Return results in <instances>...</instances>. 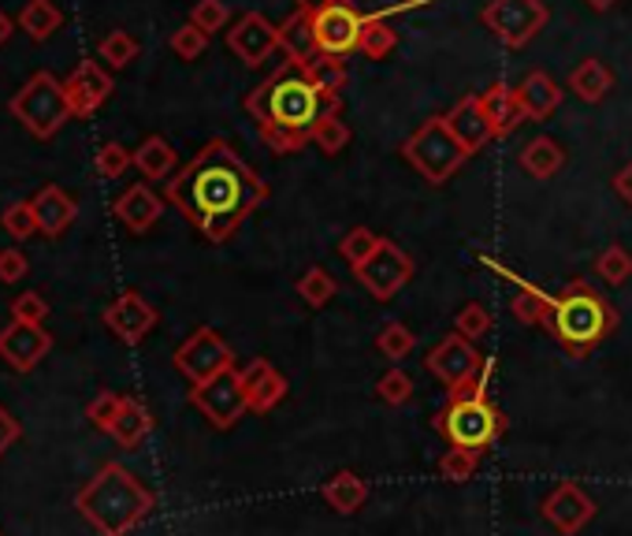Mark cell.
I'll return each instance as SVG.
<instances>
[{"mask_svg": "<svg viewBox=\"0 0 632 536\" xmlns=\"http://www.w3.org/2000/svg\"><path fill=\"white\" fill-rule=\"evenodd\" d=\"M168 198L209 242H223L268 198V183L217 138L182 168L179 179H171Z\"/></svg>", "mask_w": 632, "mask_h": 536, "instance_id": "obj_1", "label": "cell"}, {"mask_svg": "<svg viewBox=\"0 0 632 536\" xmlns=\"http://www.w3.org/2000/svg\"><path fill=\"white\" fill-rule=\"evenodd\" d=\"M343 97H328L294 60H283L272 78L246 97V113L257 119V130L272 154H298L313 141V130L324 116L339 113Z\"/></svg>", "mask_w": 632, "mask_h": 536, "instance_id": "obj_2", "label": "cell"}, {"mask_svg": "<svg viewBox=\"0 0 632 536\" xmlns=\"http://www.w3.org/2000/svg\"><path fill=\"white\" fill-rule=\"evenodd\" d=\"M495 372V361L484 358L481 372L462 388L446 391L443 410L435 413V432L446 440V448H465V451H492L498 440L506 437V418L487 396V377Z\"/></svg>", "mask_w": 632, "mask_h": 536, "instance_id": "obj_3", "label": "cell"}, {"mask_svg": "<svg viewBox=\"0 0 632 536\" xmlns=\"http://www.w3.org/2000/svg\"><path fill=\"white\" fill-rule=\"evenodd\" d=\"M544 328L555 336V343L569 358H588L591 350L603 347L614 336L618 309L588 280H569L558 295H550V313Z\"/></svg>", "mask_w": 632, "mask_h": 536, "instance_id": "obj_4", "label": "cell"}, {"mask_svg": "<svg viewBox=\"0 0 632 536\" xmlns=\"http://www.w3.org/2000/svg\"><path fill=\"white\" fill-rule=\"evenodd\" d=\"M399 154L410 160V168L421 171V179H428L432 187L446 183V179H451L454 171L468 160L465 146L454 138L446 116H428L424 124L402 141Z\"/></svg>", "mask_w": 632, "mask_h": 536, "instance_id": "obj_5", "label": "cell"}, {"mask_svg": "<svg viewBox=\"0 0 632 536\" xmlns=\"http://www.w3.org/2000/svg\"><path fill=\"white\" fill-rule=\"evenodd\" d=\"M94 500L105 503V511H97L94 518H97L101 529L112 533V536H119L124 529H130V525H135L141 514L152 507L149 492L141 488V484L130 477L127 470H119V466H108L105 473H101V481H97V488H94Z\"/></svg>", "mask_w": 632, "mask_h": 536, "instance_id": "obj_6", "label": "cell"}, {"mask_svg": "<svg viewBox=\"0 0 632 536\" xmlns=\"http://www.w3.org/2000/svg\"><path fill=\"white\" fill-rule=\"evenodd\" d=\"M481 19L503 45L522 49L550 23V12L544 0H487Z\"/></svg>", "mask_w": 632, "mask_h": 536, "instance_id": "obj_7", "label": "cell"}, {"mask_svg": "<svg viewBox=\"0 0 632 536\" xmlns=\"http://www.w3.org/2000/svg\"><path fill=\"white\" fill-rule=\"evenodd\" d=\"M354 276L376 302H391L413 280V258L402 246H394L391 239H383V246L365 265L354 269Z\"/></svg>", "mask_w": 632, "mask_h": 536, "instance_id": "obj_8", "label": "cell"}, {"mask_svg": "<svg viewBox=\"0 0 632 536\" xmlns=\"http://www.w3.org/2000/svg\"><path fill=\"white\" fill-rule=\"evenodd\" d=\"M176 366L187 372L193 380V388H198V383H209L212 377H220V372L234 369V354L212 328H198L176 350Z\"/></svg>", "mask_w": 632, "mask_h": 536, "instance_id": "obj_9", "label": "cell"}, {"mask_svg": "<svg viewBox=\"0 0 632 536\" xmlns=\"http://www.w3.org/2000/svg\"><path fill=\"white\" fill-rule=\"evenodd\" d=\"M190 402L206 413L217 429H231V424H239L242 413L250 410L246 396H242V380L234 369L220 372V377H212L209 383H198V388L190 391Z\"/></svg>", "mask_w": 632, "mask_h": 536, "instance_id": "obj_10", "label": "cell"}, {"mask_svg": "<svg viewBox=\"0 0 632 536\" xmlns=\"http://www.w3.org/2000/svg\"><path fill=\"white\" fill-rule=\"evenodd\" d=\"M316 49L328 56H350L361 53L365 15L354 4H331L324 12H313Z\"/></svg>", "mask_w": 632, "mask_h": 536, "instance_id": "obj_11", "label": "cell"}, {"mask_svg": "<svg viewBox=\"0 0 632 536\" xmlns=\"http://www.w3.org/2000/svg\"><path fill=\"white\" fill-rule=\"evenodd\" d=\"M424 366H428V372H432L435 380L446 383V391H454V388H462V383H468L476 372H481L484 354L476 350L465 336L451 332V336L440 339L432 350H428Z\"/></svg>", "mask_w": 632, "mask_h": 536, "instance_id": "obj_12", "label": "cell"}, {"mask_svg": "<svg viewBox=\"0 0 632 536\" xmlns=\"http://www.w3.org/2000/svg\"><path fill=\"white\" fill-rule=\"evenodd\" d=\"M539 514H544L562 536H577L591 518H596V503L588 500V492L580 488V484L558 481L555 488L547 492V500L539 503Z\"/></svg>", "mask_w": 632, "mask_h": 536, "instance_id": "obj_13", "label": "cell"}, {"mask_svg": "<svg viewBox=\"0 0 632 536\" xmlns=\"http://www.w3.org/2000/svg\"><path fill=\"white\" fill-rule=\"evenodd\" d=\"M228 45L250 67L268 64L272 53H280V27H272L261 12H246L228 30Z\"/></svg>", "mask_w": 632, "mask_h": 536, "instance_id": "obj_14", "label": "cell"}, {"mask_svg": "<svg viewBox=\"0 0 632 536\" xmlns=\"http://www.w3.org/2000/svg\"><path fill=\"white\" fill-rule=\"evenodd\" d=\"M239 380H242V396H246L253 413L275 410L283 399H287V391H291L287 377H283V372L275 369L272 361H264V358H253L250 366L239 372Z\"/></svg>", "mask_w": 632, "mask_h": 536, "instance_id": "obj_15", "label": "cell"}, {"mask_svg": "<svg viewBox=\"0 0 632 536\" xmlns=\"http://www.w3.org/2000/svg\"><path fill=\"white\" fill-rule=\"evenodd\" d=\"M446 124H451L454 138L462 141L468 157L481 154L487 141L495 138V127H492V119H487L484 105H481V97H476V94H468V97L457 101L451 113H446Z\"/></svg>", "mask_w": 632, "mask_h": 536, "instance_id": "obj_16", "label": "cell"}, {"mask_svg": "<svg viewBox=\"0 0 632 536\" xmlns=\"http://www.w3.org/2000/svg\"><path fill=\"white\" fill-rule=\"evenodd\" d=\"M484 265H492L498 276L503 280H509L517 287V295H514V302H509V309H514V317L522 320V325H533V328H539V325H547V313H550V295H544V291L536 287V283H528V280H522L517 276V272H509V269H503L498 265V261H492V258H481Z\"/></svg>", "mask_w": 632, "mask_h": 536, "instance_id": "obj_17", "label": "cell"}, {"mask_svg": "<svg viewBox=\"0 0 632 536\" xmlns=\"http://www.w3.org/2000/svg\"><path fill=\"white\" fill-rule=\"evenodd\" d=\"M481 105L487 119L495 127V138H506L514 135L517 127L528 124L525 119V108H522V97H517V86H506V83H492L481 94Z\"/></svg>", "mask_w": 632, "mask_h": 536, "instance_id": "obj_18", "label": "cell"}, {"mask_svg": "<svg viewBox=\"0 0 632 536\" xmlns=\"http://www.w3.org/2000/svg\"><path fill=\"white\" fill-rule=\"evenodd\" d=\"M517 97H522V108H525V119L528 124H539L562 105V86L547 75V71H528L517 86Z\"/></svg>", "mask_w": 632, "mask_h": 536, "instance_id": "obj_19", "label": "cell"}, {"mask_svg": "<svg viewBox=\"0 0 632 536\" xmlns=\"http://www.w3.org/2000/svg\"><path fill=\"white\" fill-rule=\"evenodd\" d=\"M108 325L116 328L127 343H138L152 325H157V309H152L141 295L130 291V295H124L116 306L108 309Z\"/></svg>", "mask_w": 632, "mask_h": 536, "instance_id": "obj_20", "label": "cell"}, {"mask_svg": "<svg viewBox=\"0 0 632 536\" xmlns=\"http://www.w3.org/2000/svg\"><path fill=\"white\" fill-rule=\"evenodd\" d=\"M320 495L335 514H358L365 507V500H369V484H365V477H358L354 470H339L324 481Z\"/></svg>", "mask_w": 632, "mask_h": 536, "instance_id": "obj_21", "label": "cell"}, {"mask_svg": "<svg viewBox=\"0 0 632 536\" xmlns=\"http://www.w3.org/2000/svg\"><path fill=\"white\" fill-rule=\"evenodd\" d=\"M108 90H112V83H108L105 71H101L97 64H83L75 71V78L67 83L64 101L75 108V113H89V108H97L101 101L108 97Z\"/></svg>", "mask_w": 632, "mask_h": 536, "instance_id": "obj_22", "label": "cell"}, {"mask_svg": "<svg viewBox=\"0 0 632 536\" xmlns=\"http://www.w3.org/2000/svg\"><path fill=\"white\" fill-rule=\"evenodd\" d=\"M569 90H573L580 101H588V105H599V101L614 90V75H610V67L603 60L588 56L569 71Z\"/></svg>", "mask_w": 632, "mask_h": 536, "instance_id": "obj_23", "label": "cell"}, {"mask_svg": "<svg viewBox=\"0 0 632 536\" xmlns=\"http://www.w3.org/2000/svg\"><path fill=\"white\" fill-rule=\"evenodd\" d=\"M280 49L287 53V60L294 64H305V60H313L320 49H316V30H313V12H294L287 23L280 27Z\"/></svg>", "mask_w": 632, "mask_h": 536, "instance_id": "obj_24", "label": "cell"}, {"mask_svg": "<svg viewBox=\"0 0 632 536\" xmlns=\"http://www.w3.org/2000/svg\"><path fill=\"white\" fill-rule=\"evenodd\" d=\"M562 165H566V149L558 146L555 138L536 135L533 141H525V149H522V168H525L533 179L558 176V171H562Z\"/></svg>", "mask_w": 632, "mask_h": 536, "instance_id": "obj_25", "label": "cell"}, {"mask_svg": "<svg viewBox=\"0 0 632 536\" xmlns=\"http://www.w3.org/2000/svg\"><path fill=\"white\" fill-rule=\"evenodd\" d=\"M116 212H119V220L130 228V231H146L157 224V217H160V198L152 195L149 187H130L124 198L116 201Z\"/></svg>", "mask_w": 632, "mask_h": 536, "instance_id": "obj_26", "label": "cell"}, {"mask_svg": "<svg viewBox=\"0 0 632 536\" xmlns=\"http://www.w3.org/2000/svg\"><path fill=\"white\" fill-rule=\"evenodd\" d=\"M294 291H298V298H302L309 309H324L335 295H339V283H335V276H331L328 269L313 265V269H305L302 276H298Z\"/></svg>", "mask_w": 632, "mask_h": 536, "instance_id": "obj_27", "label": "cell"}, {"mask_svg": "<svg viewBox=\"0 0 632 536\" xmlns=\"http://www.w3.org/2000/svg\"><path fill=\"white\" fill-rule=\"evenodd\" d=\"M309 71V78L324 90L328 97H339V90L346 86V60L343 56H328V53H316L313 60L302 64Z\"/></svg>", "mask_w": 632, "mask_h": 536, "instance_id": "obj_28", "label": "cell"}, {"mask_svg": "<svg viewBox=\"0 0 632 536\" xmlns=\"http://www.w3.org/2000/svg\"><path fill=\"white\" fill-rule=\"evenodd\" d=\"M394 45H399V34L391 30V23L376 12V15H365V34H361V53L369 60H383L394 53Z\"/></svg>", "mask_w": 632, "mask_h": 536, "instance_id": "obj_29", "label": "cell"}, {"mask_svg": "<svg viewBox=\"0 0 632 536\" xmlns=\"http://www.w3.org/2000/svg\"><path fill=\"white\" fill-rule=\"evenodd\" d=\"M596 272H599V280L610 283V287H625L632 280V254L621 246V242H610L603 254L596 258Z\"/></svg>", "mask_w": 632, "mask_h": 536, "instance_id": "obj_30", "label": "cell"}, {"mask_svg": "<svg viewBox=\"0 0 632 536\" xmlns=\"http://www.w3.org/2000/svg\"><path fill=\"white\" fill-rule=\"evenodd\" d=\"M30 209H34L38 224L49 228V231H60L71 217H75L71 201H67L64 195H60V190H42V195H38V201H34V206H30Z\"/></svg>", "mask_w": 632, "mask_h": 536, "instance_id": "obj_31", "label": "cell"}, {"mask_svg": "<svg viewBox=\"0 0 632 536\" xmlns=\"http://www.w3.org/2000/svg\"><path fill=\"white\" fill-rule=\"evenodd\" d=\"M135 160L149 179H165L168 171L176 168V149H171L165 138H146V146L138 149Z\"/></svg>", "mask_w": 632, "mask_h": 536, "instance_id": "obj_32", "label": "cell"}, {"mask_svg": "<svg viewBox=\"0 0 632 536\" xmlns=\"http://www.w3.org/2000/svg\"><path fill=\"white\" fill-rule=\"evenodd\" d=\"M413 347H417V336L402 325V320H387V325L376 332V350L391 361H402Z\"/></svg>", "mask_w": 632, "mask_h": 536, "instance_id": "obj_33", "label": "cell"}, {"mask_svg": "<svg viewBox=\"0 0 632 536\" xmlns=\"http://www.w3.org/2000/svg\"><path fill=\"white\" fill-rule=\"evenodd\" d=\"M380 246H383V235H376L372 228H350V231H346V239L339 242V254L350 261L354 269H358V265H365V261H369Z\"/></svg>", "mask_w": 632, "mask_h": 536, "instance_id": "obj_34", "label": "cell"}, {"mask_svg": "<svg viewBox=\"0 0 632 536\" xmlns=\"http://www.w3.org/2000/svg\"><path fill=\"white\" fill-rule=\"evenodd\" d=\"M476 466H481V454H476V451L446 448L443 459H440V477L451 481V484H465V481H473Z\"/></svg>", "mask_w": 632, "mask_h": 536, "instance_id": "obj_35", "label": "cell"}, {"mask_svg": "<svg viewBox=\"0 0 632 536\" xmlns=\"http://www.w3.org/2000/svg\"><path fill=\"white\" fill-rule=\"evenodd\" d=\"M313 146L320 149V154H328V157L343 154V149L350 146V127L343 124L339 113H331V116L320 119V127L313 130Z\"/></svg>", "mask_w": 632, "mask_h": 536, "instance_id": "obj_36", "label": "cell"}, {"mask_svg": "<svg viewBox=\"0 0 632 536\" xmlns=\"http://www.w3.org/2000/svg\"><path fill=\"white\" fill-rule=\"evenodd\" d=\"M454 332L457 336H465L468 343H476V339H484L487 332H492V313H487L481 302H468V306L457 309V317H454Z\"/></svg>", "mask_w": 632, "mask_h": 536, "instance_id": "obj_37", "label": "cell"}, {"mask_svg": "<svg viewBox=\"0 0 632 536\" xmlns=\"http://www.w3.org/2000/svg\"><path fill=\"white\" fill-rule=\"evenodd\" d=\"M149 424H152L149 413L141 410L138 402H124V410H119V418H116V424H112V432H116V437L130 448V443H138L141 437H146Z\"/></svg>", "mask_w": 632, "mask_h": 536, "instance_id": "obj_38", "label": "cell"}, {"mask_svg": "<svg viewBox=\"0 0 632 536\" xmlns=\"http://www.w3.org/2000/svg\"><path fill=\"white\" fill-rule=\"evenodd\" d=\"M376 396H380L387 407H405V402L413 399V380L405 377L402 369H391V372H383L380 383H376Z\"/></svg>", "mask_w": 632, "mask_h": 536, "instance_id": "obj_39", "label": "cell"}, {"mask_svg": "<svg viewBox=\"0 0 632 536\" xmlns=\"http://www.w3.org/2000/svg\"><path fill=\"white\" fill-rule=\"evenodd\" d=\"M23 27L34 38H45V34H53V30L60 27V12H56V8H49V0H34V4L23 12Z\"/></svg>", "mask_w": 632, "mask_h": 536, "instance_id": "obj_40", "label": "cell"}, {"mask_svg": "<svg viewBox=\"0 0 632 536\" xmlns=\"http://www.w3.org/2000/svg\"><path fill=\"white\" fill-rule=\"evenodd\" d=\"M190 23L198 30H206V34H212V30H223V27H228V4H223V0H198V4H193Z\"/></svg>", "mask_w": 632, "mask_h": 536, "instance_id": "obj_41", "label": "cell"}, {"mask_svg": "<svg viewBox=\"0 0 632 536\" xmlns=\"http://www.w3.org/2000/svg\"><path fill=\"white\" fill-rule=\"evenodd\" d=\"M101 56H105L108 64L124 67L138 56V42L130 34H124V30H116V34H108L105 42H101Z\"/></svg>", "mask_w": 632, "mask_h": 536, "instance_id": "obj_42", "label": "cell"}, {"mask_svg": "<svg viewBox=\"0 0 632 536\" xmlns=\"http://www.w3.org/2000/svg\"><path fill=\"white\" fill-rule=\"evenodd\" d=\"M206 45H209V34L206 30H198L193 23H187L182 30L171 34V49H176L182 60H198L201 53H206Z\"/></svg>", "mask_w": 632, "mask_h": 536, "instance_id": "obj_43", "label": "cell"}, {"mask_svg": "<svg viewBox=\"0 0 632 536\" xmlns=\"http://www.w3.org/2000/svg\"><path fill=\"white\" fill-rule=\"evenodd\" d=\"M127 165H130L127 149H124V146H116V141L101 149V157H97V168L105 171V176H119V171H124Z\"/></svg>", "mask_w": 632, "mask_h": 536, "instance_id": "obj_44", "label": "cell"}, {"mask_svg": "<svg viewBox=\"0 0 632 536\" xmlns=\"http://www.w3.org/2000/svg\"><path fill=\"white\" fill-rule=\"evenodd\" d=\"M34 220H38V217H34V209H30V206H19V209L8 212V228H12L15 235H27Z\"/></svg>", "mask_w": 632, "mask_h": 536, "instance_id": "obj_45", "label": "cell"}, {"mask_svg": "<svg viewBox=\"0 0 632 536\" xmlns=\"http://www.w3.org/2000/svg\"><path fill=\"white\" fill-rule=\"evenodd\" d=\"M27 272V261H23V254H0V276L4 280H15V276H23Z\"/></svg>", "mask_w": 632, "mask_h": 536, "instance_id": "obj_46", "label": "cell"}, {"mask_svg": "<svg viewBox=\"0 0 632 536\" xmlns=\"http://www.w3.org/2000/svg\"><path fill=\"white\" fill-rule=\"evenodd\" d=\"M614 195L625 201V206H632V160L614 176Z\"/></svg>", "mask_w": 632, "mask_h": 536, "instance_id": "obj_47", "label": "cell"}, {"mask_svg": "<svg viewBox=\"0 0 632 536\" xmlns=\"http://www.w3.org/2000/svg\"><path fill=\"white\" fill-rule=\"evenodd\" d=\"M294 4H298L302 12H324V8L331 4H354V0H294Z\"/></svg>", "mask_w": 632, "mask_h": 536, "instance_id": "obj_48", "label": "cell"}, {"mask_svg": "<svg viewBox=\"0 0 632 536\" xmlns=\"http://www.w3.org/2000/svg\"><path fill=\"white\" fill-rule=\"evenodd\" d=\"M588 8H596V12H607V8H614L618 0H584Z\"/></svg>", "mask_w": 632, "mask_h": 536, "instance_id": "obj_49", "label": "cell"}, {"mask_svg": "<svg viewBox=\"0 0 632 536\" xmlns=\"http://www.w3.org/2000/svg\"><path fill=\"white\" fill-rule=\"evenodd\" d=\"M4 38H8V19L0 15V42H4Z\"/></svg>", "mask_w": 632, "mask_h": 536, "instance_id": "obj_50", "label": "cell"}]
</instances>
